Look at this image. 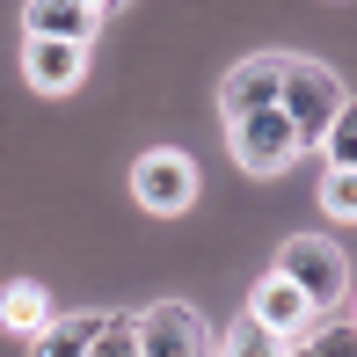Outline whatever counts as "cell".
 Returning <instances> with one entry per match:
<instances>
[{
	"mask_svg": "<svg viewBox=\"0 0 357 357\" xmlns=\"http://www.w3.org/2000/svg\"><path fill=\"white\" fill-rule=\"evenodd\" d=\"M343 73H328L321 59H284V80H278V109L291 117V132L299 146H321L328 139V124L343 117Z\"/></svg>",
	"mask_w": 357,
	"mask_h": 357,
	"instance_id": "6da1fadb",
	"label": "cell"
},
{
	"mask_svg": "<svg viewBox=\"0 0 357 357\" xmlns=\"http://www.w3.org/2000/svg\"><path fill=\"white\" fill-rule=\"evenodd\" d=\"M278 278L299 284L314 314L350 299V263H343V248H335V241H321V234H291V241H284V248H278Z\"/></svg>",
	"mask_w": 357,
	"mask_h": 357,
	"instance_id": "7a4b0ae2",
	"label": "cell"
},
{
	"mask_svg": "<svg viewBox=\"0 0 357 357\" xmlns=\"http://www.w3.org/2000/svg\"><path fill=\"white\" fill-rule=\"evenodd\" d=\"M132 197H139V212H153V219L190 212V204H197V160L175 153V146L139 153V160H132Z\"/></svg>",
	"mask_w": 357,
	"mask_h": 357,
	"instance_id": "3957f363",
	"label": "cell"
},
{
	"mask_svg": "<svg viewBox=\"0 0 357 357\" xmlns=\"http://www.w3.org/2000/svg\"><path fill=\"white\" fill-rule=\"evenodd\" d=\"M226 146H234V160L248 175H284L291 160L306 153L284 109H248V117H234V124H226Z\"/></svg>",
	"mask_w": 357,
	"mask_h": 357,
	"instance_id": "277c9868",
	"label": "cell"
},
{
	"mask_svg": "<svg viewBox=\"0 0 357 357\" xmlns=\"http://www.w3.org/2000/svg\"><path fill=\"white\" fill-rule=\"evenodd\" d=\"M132 328H139V357H212V328L183 299H160L146 314H132Z\"/></svg>",
	"mask_w": 357,
	"mask_h": 357,
	"instance_id": "5b68a950",
	"label": "cell"
},
{
	"mask_svg": "<svg viewBox=\"0 0 357 357\" xmlns=\"http://www.w3.org/2000/svg\"><path fill=\"white\" fill-rule=\"evenodd\" d=\"M278 80H284V52H255V59H241V66L226 73V88H219L226 124L248 117V109H278Z\"/></svg>",
	"mask_w": 357,
	"mask_h": 357,
	"instance_id": "8992f818",
	"label": "cell"
},
{
	"mask_svg": "<svg viewBox=\"0 0 357 357\" xmlns=\"http://www.w3.org/2000/svg\"><path fill=\"white\" fill-rule=\"evenodd\" d=\"M248 321H255V328H270L278 343H299V335L314 328V306H306L299 284H284L278 270H270V278L248 291Z\"/></svg>",
	"mask_w": 357,
	"mask_h": 357,
	"instance_id": "52a82bcc",
	"label": "cell"
},
{
	"mask_svg": "<svg viewBox=\"0 0 357 357\" xmlns=\"http://www.w3.org/2000/svg\"><path fill=\"white\" fill-rule=\"evenodd\" d=\"M88 73V44H59V37H29L22 44V80L37 95H73Z\"/></svg>",
	"mask_w": 357,
	"mask_h": 357,
	"instance_id": "ba28073f",
	"label": "cell"
},
{
	"mask_svg": "<svg viewBox=\"0 0 357 357\" xmlns=\"http://www.w3.org/2000/svg\"><path fill=\"white\" fill-rule=\"evenodd\" d=\"M29 37H59V44H88L102 29V8L95 0H22Z\"/></svg>",
	"mask_w": 357,
	"mask_h": 357,
	"instance_id": "9c48e42d",
	"label": "cell"
},
{
	"mask_svg": "<svg viewBox=\"0 0 357 357\" xmlns=\"http://www.w3.org/2000/svg\"><path fill=\"white\" fill-rule=\"evenodd\" d=\"M109 314H52V328L29 335V357H88Z\"/></svg>",
	"mask_w": 357,
	"mask_h": 357,
	"instance_id": "30bf717a",
	"label": "cell"
},
{
	"mask_svg": "<svg viewBox=\"0 0 357 357\" xmlns=\"http://www.w3.org/2000/svg\"><path fill=\"white\" fill-rule=\"evenodd\" d=\"M0 328L8 335H44L52 328V291H44L37 278H15L8 291H0Z\"/></svg>",
	"mask_w": 357,
	"mask_h": 357,
	"instance_id": "8fae6325",
	"label": "cell"
},
{
	"mask_svg": "<svg viewBox=\"0 0 357 357\" xmlns=\"http://www.w3.org/2000/svg\"><path fill=\"white\" fill-rule=\"evenodd\" d=\"M299 357H357V321H328V328H306Z\"/></svg>",
	"mask_w": 357,
	"mask_h": 357,
	"instance_id": "7c38bea8",
	"label": "cell"
},
{
	"mask_svg": "<svg viewBox=\"0 0 357 357\" xmlns=\"http://www.w3.org/2000/svg\"><path fill=\"white\" fill-rule=\"evenodd\" d=\"M321 153H328V168L357 175V102H343V117L328 124V139H321Z\"/></svg>",
	"mask_w": 357,
	"mask_h": 357,
	"instance_id": "4fadbf2b",
	"label": "cell"
},
{
	"mask_svg": "<svg viewBox=\"0 0 357 357\" xmlns=\"http://www.w3.org/2000/svg\"><path fill=\"white\" fill-rule=\"evenodd\" d=\"M321 212L328 219H357V175H343V168L321 175Z\"/></svg>",
	"mask_w": 357,
	"mask_h": 357,
	"instance_id": "5bb4252c",
	"label": "cell"
},
{
	"mask_svg": "<svg viewBox=\"0 0 357 357\" xmlns=\"http://www.w3.org/2000/svg\"><path fill=\"white\" fill-rule=\"evenodd\" d=\"M88 357H139V328H132V314H109Z\"/></svg>",
	"mask_w": 357,
	"mask_h": 357,
	"instance_id": "9a60e30c",
	"label": "cell"
},
{
	"mask_svg": "<svg viewBox=\"0 0 357 357\" xmlns=\"http://www.w3.org/2000/svg\"><path fill=\"white\" fill-rule=\"evenodd\" d=\"M226 357H284V343L270 328H255V321H241V328L226 335Z\"/></svg>",
	"mask_w": 357,
	"mask_h": 357,
	"instance_id": "2e32d148",
	"label": "cell"
},
{
	"mask_svg": "<svg viewBox=\"0 0 357 357\" xmlns=\"http://www.w3.org/2000/svg\"><path fill=\"white\" fill-rule=\"evenodd\" d=\"M95 8H102V15H109V8H117V0H95Z\"/></svg>",
	"mask_w": 357,
	"mask_h": 357,
	"instance_id": "e0dca14e",
	"label": "cell"
},
{
	"mask_svg": "<svg viewBox=\"0 0 357 357\" xmlns=\"http://www.w3.org/2000/svg\"><path fill=\"white\" fill-rule=\"evenodd\" d=\"M350 321H357V306H350Z\"/></svg>",
	"mask_w": 357,
	"mask_h": 357,
	"instance_id": "ac0fdd59",
	"label": "cell"
},
{
	"mask_svg": "<svg viewBox=\"0 0 357 357\" xmlns=\"http://www.w3.org/2000/svg\"><path fill=\"white\" fill-rule=\"evenodd\" d=\"M284 357H299V350H284Z\"/></svg>",
	"mask_w": 357,
	"mask_h": 357,
	"instance_id": "d6986e66",
	"label": "cell"
}]
</instances>
